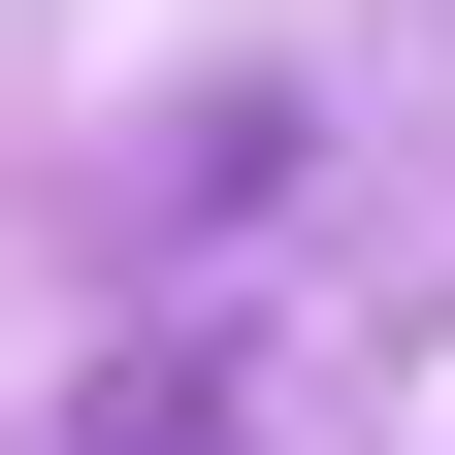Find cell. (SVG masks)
<instances>
[{
  "label": "cell",
  "instance_id": "obj_1",
  "mask_svg": "<svg viewBox=\"0 0 455 455\" xmlns=\"http://www.w3.org/2000/svg\"><path fill=\"white\" fill-rule=\"evenodd\" d=\"M33 455H260V358H228V325H131V358H98Z\"/></svg>",
  "mask_w": 455,
  "mask_h": 455
}]
</instances>
